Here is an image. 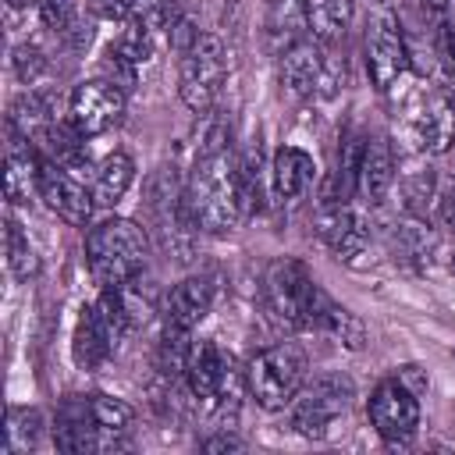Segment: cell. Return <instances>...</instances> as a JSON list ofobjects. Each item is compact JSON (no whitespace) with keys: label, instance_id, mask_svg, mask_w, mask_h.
<instances>
[{"label":"cell","instance_id":"obj_10","mask_svg":"<svg viewBox=\"0 0 455 455\" xmlns=\"http://www.w3.org/2000/svg\"><path fill=\"white\" fill-rule=\"evenodd\" d=\"M124 117V89L114 85L110 78H92L71 89L68 96V121L85 135H103L117 128Z\"/></svg>","mask_w":455,"mask_h":455},{"label":"cell","instance_id":"obj_24","mask_svg":"<svg viewBox=\"0 0 455 455\" xmlns=\"http://www.w3.org/2000/svg\"><path fill=\"white\" fill-rule=\"evenodd\" d=\"M43 437V412L28 405H11L7 409V427H4V455H28Z\"/></svg>","mask_w":455,"mask_h":455},{"label":"cell","instance_id":"obj_31","mask_svg":"<svg viewBox=\"0 0 455 455\" xmlns=\"http://www.w3.org/2000/svg\"><path fill=\"white\" fill-rule=\"evenodd\" d=\"M242 448H245V441L235 434H217V437L203 441V451H242Z\"/></svg>","mask_w":455,"mask_h":455},{"label":"cell","instance_id":"obj_23","mask_svg":"<svg viewBox=\"0 0 455 455\" xmlns=\"http://www.w3.org/2000/svg\"><path fill=\"white\" fill-rule=\"evenodd\" d=\"M355 4L352 0H313L309 4V32L316 43L334 46L345 39L348 25H352Z\"/></svg>","mask_w":455,"mask_h":455},{"label":"cell","instance_id":"obj_25","mask_svg":"<svg viewBox=\"0 0 455 455\" xmlns=\"http://www.w3.org/2000/svg\"><path fill=\"white\" fill-rule=\"evenodd\" d=\"M4 249H7V267L18 281H32L39 274V256H36L28 235L21 231V224L14 217L4 220Z\"/></svg>","mask_w":455,"mask_h":455},{"label":"cell","instance_id":"obj_20","mask_svg":"<svg viewBox=\"0 0 455 455\" xmlns=\"http://www.w3.org/2000/svg\"><path fill=\"white\" fill-rule=\"evenodd\" d=\"M309 331H323V334H331L334 341H341V345L352 348V352H359V348L366 345V327H363V320H359L355 313H348L345 306H338L323 288H320V295H316V309H313Z\"/></svg>","mask_w":455,"mask_h":455},{"label":"cell","instance_id":"obj_18","mask_svg":"<svg viewBox=\"0 0 455 455\" xmlns=\"http://www.w3.org/2000/svg\"><path fill=\"white\" fill-rule=\"evenodd\" d=\"M313 178H316V164H313V156H309L306 149H299V146H281V149L274 153V160H270V185H274L277 199L295 203L299 196L309 192Z\"/></svg>","mask_w":455,"mask_h":455},{"label":"cell","instance_id":"obj_14","mask_svg":"<svg viewBox=\"0 0 455 455\" xmlns=\"http://www.w3.org/2000/svg\"><path fill=\"white\" fill-rule=\"evenodd\" d=\"M213 299H217V281L210 274H188L171 288L164 302V323L178 331H192L196 323L206 320Z\"/></svg>","mask_w":455,"mask_h":455},{"label":"cell","instance_id":"obj_11","mask_svg":"<svg viewBox=\"0 0 455 455\" xmlns=\"http://www.w3.org/2000/svg\"><path fill=\"white\" fill-rule=\"evenodd\" d=\"M409 139L416 142L419 153L441 156L455 142V100L448 92H423L405 114Z\"/></svg>","mask_w":455,"mask_h":455},{"label":"cell","instance_id":"obj_6","mask_svg":"<svg viewBox=\"0 0 455 455\" xmlns=\"http://www.w3.org/2000/svg\"><path fill=\"white\" fill-rule=\"evenodd\" d=\"M352 398H355V387H352L348 377H341V373L313 377V380H306V384L299 387V395L291 398V405H288V423H291L295 434L320 441V437H327L331 427L348 412Z\"/></svg>","mask_w":455,"mask_h":455},{"label":"cell","instance_id":"obj_9","mask_svg":"<svg viewBox=\"0 0 455 455\" xmlns=\"http://www.w3.org/2000/svg\"><path fill=\"white\" fill-rule=\"evenodd\" d=\"M405 68H409V43H405L402 21L398 14L380 11L366 32V75L373 89L387 92L405 75Z\"/></svg>","mask_w":455,"mask_h":455},{"label":"cell","instance_id":"obj_4","mask_svg":"<svg viewBox=\"0 0 455 455\" xmlns=\"http://www.w3.org/2000/svg\"><path fill=\"white\" fill-rule=\"evenodd\" d=\"M306 370H309L306 352L295 341H277L252 355V363L245 370V384L259 409L281 412L291 405V398L306 384Z\"/></svg>","mask_w":455,"mask_h":455},{"label":"cell","instance_id":"obj_3","mask_svg":"<svg viewBox=\"0 0 455 455\" xmlns=\"http://www.w3.org/2000/svg\"><path fill=\"white\" fill-rule=\"evenodd\" d=\"M320 284L295 256H277L263 270V306L274 316V323L288 331H309L313 309H316Z\"/></svg>","mask_w":455,"mask_h":455},{"label":"cell","instance_id":"obj_16","mask_svg":"<svg viewBox=\"0 0 455 455\" xmlns=\"http://www.w3.org/2000/svg\"><path fill=\"white\" fill-rule=\"evenodd\" d=\"M316 231H320L323 245H327L338 259H345V263H352V259L366 249V242H370L366 220H363L348 203L323 206V210H320V220H316Z\"/></svg>","mask_w":455,"mask_h":455},{"label":"cell","instance_id":"obj_7","mask_svg":"<svg viewBox=\"0 0 455 455\" xmlns=\"http://www.w3.org/2000/svg\"><path fill=\"white\" fill-rule=\"evenodd\" d=\"M366 412L387 444H409L419 430V391H412L402 377H387L373 387Z\"/></svg>","mask_w":455,"mask_h":455},{"label":"cell","instance_id":"obj_30","mask_svg":"<svg viewBox=\"0 0 455 455\" xmlns=\"http://www.w3.org/2000/svg\"><path fill=\"white\" fill-rule=\"evenodd\" d=\"M92 4H96V11L103 18H128L139 0H92Z\"/></svg>","mask_w":455,"mask_h":455},{"label":"cell","instance_id":"obj_28","mask_svg":"<svg viewBox=\"0 0 455 455\" xmlns=\"http://www.w3.org/2000/svg\"><path fill=\"white\" fill-rule=\"evenodd\" d=\"M11 64H14V75H18L25 85L39 82V75L46 71V57L39 53V46H36V43H21V46H14Z\"/></svg>","mask_w":455,"mask_h":455},{"label":"cell","instance_id":"obj_29","mask_svg":"<svg viewBox=\"0 0 455 455\" xmlns=\"http://www.w3.org/2000/svg\"><path fill=\"white\" fill-rule=\"evenodd\" d=\"M437 224L444 228L448 238H455V181H448L444 192L437 196Z\"/></svg>","mask_w":455,"mask_h":455},{"label":"cell","instance_id":"obj_26","mask_svg":"<svg viewBox=\"0 0 455 455\" xmlns=\"http://www.w3.org/2000/svg\"><path fill=\"white\" fill-rule=\"evenodd\" d=\"M39 18L57 36H75L78 28V0H36Z\"/></svg>","mask_w":455,"mask_h":455},{"label":"cell","instance_id":"obj_32","mask_svg":"<svg viewBox=\"0 0 455 455\" xmlns=\"http://www.w3.org/2000/svg\"><path fill=\"white\" fill-rule=\"evenodd\" d=\"M444 64H448V75L455 82V25L444 28Z\"/></svg>","mask_w":455,"mask_h":455},{"label":"cell","instance_id":"obj_12","mask_svg":"<svg viewBox=\"0 0 455 455\" xmlns=\"http://www.w3.org/2000/svg\"><path fill=\"white\" fill-rule=\"evenodd\" d=\"M39 196H43L46 206H50L60 220H68L71 228H85L89 217H92V206H96L92 188H85L64 164L50 160V156H43V153H39Z\"/></svg>","mask_w":455,"mask_h":455},{"label":"cell","instance_id":"obj_19","mask_svg":"<svg viewBox=\"0 0 455 455\" xmlns=\"http://www.w3.org/2000/svg\"><path fill=\"white\" fill-rule=\"evenodd\" d=\"M4 167H7L4 171L7 203H28V196L39 192V149L14 132V142L7 146V164Z\"/></svg>","mask_w":455,"mask_h":455},{"label":"cell","instance_id":"obj_13","mask_svg":"<svg viewBox=\"0 0 455 455\" xmlns=\"http://www.w3.org/2000/svg\"><path fill=\"white\" fill-rule=\"evenodd\" d=\"M181 377L199 402H220L231 384V355L217 341H199L192 345Z\"/></svg>","mask_w":455,"mask_h":455},{"label":"cell","instance_id":"obj_5","mask_svg":"<svg viewBox=\"0 0 455 455\" xmlns=\"http://www.w3.org/2000/svg\"><path fill=\"white\" fill-rule=\"evenodd\" d=\"M228 82L224 43L213 32H199L178 60V96L192 114H210Z\"/></svg>","mask_w":455,"mask_h":455},{"label":"cell","instance_id":"obj_21","mask_svg":"<svg viewBox=\"0 0 455 455\" xmlns=\"http://www.w3.org/2000/svg\"><path fill=\"white\" fill-rule=\"evenodd\" d=\"M135 181V160L121 149L107 153L100 164H96V174H92V199L96 206H114L121 203V196L132 188Z\"/></svg>","mask_w":455,"mask_h":455},{"label":"cell","instance_id":"obj_17","mask_svg":"<svg viewBox=\"0 0 455 455\" xmlns=\"http://www.w3.org/2000/svg\"><path fill=\"white\" fill-rule=\"evenodd\" d=\"M395 185V149L384 135L366 139L363 156H359V181L355 192L363 196V203H380L387 196V188Z\"/></svg>","mask_w":455,"mask_h":455},{"label":"cell","instance_id":"obj_15","mask_svg":"<svg viewBox=\"0 0 455 455\" xmlns=\"http://www.w3.org/2000/svg\"><path fill=\"white\" fill-rule=\"evenodd\" d=\"M117 345V331L110 327V320L103 316L100 302L85 306L75 320V334H71V359L78 370H100L110 352Z\"/></svg>","mask_w":455,"mask_h":455},{"label":"cell","instance_id":"obj_1","mask_svg":"<svg viewBox=\"0 0 455 455\" xmlns=\"http://www.w3.org/2000/svg\"><path fill=\"white\" fill-rule=\"evenodd\" d=\"M228 142H231V128L213 124L199 142L192 174L185 181V203L196 231L203 235H231L245 217L238 156L231 153Z\"/></svg>","mask_w":455,"mask_h":455},{"label":"cell","instance_id":"obj_2","mask_svg":"<svg viewBox=\"0 0 455 455\" xmlns=\"http://www.w3.org/2000/svg\"><path fill=\"white\" fill-rule=\"evenodd\" d=\"M149 256V235L128 217H107L85 235V263L100 288L135 281Z\"/></svg>","mask_w":455,"mask_h":455},{"label":"cell","instance_id":"obj_33","mask_svg":"<svg viewBox=\"0 0 455 455\" xmlns=\"http://www.w3.org/2000/svg\"><path fill=\"white\" fill-rule=\"evenodd\" d=\"M423 4H427V7H434V11H444L451 0H423Z\"/></svg>","mask_w":455,"mask_h":455},{"label":"cell","instance_id":"obj_8","mask_svg":"<svg viewBox=\"0 0 455 455\" xmlns=\"http://www.w3.org/2000/svg\"><path fill=\"white\" fill-rule=\"evenodd\" d=\"M327 50L331 46L316 43L313 36L281 50V64H277L281 85L295 96H331L338 89V71H334Z\"/></svg>","mask_w":455,"mask_h":455},{"label":"cell","instance_id":"obj_22","mask_svg":"<svg viewBox=\"0 0 455 455\" xmlns=\"http://www.w3.org/2000/svg\"><path fill=\"white\" fill-rule=\"evenodd\" d=\"M309 4L313 0H270V14H267V32L274 50H288L291 43L306 39L309 32Z\"/></svg>","mask_w":455,"mask_h":455},{"label":"cell","instance_id":"obj_27","mask_svg":"<svg viewBox=\"0 0 455 455\" xmlns=\"http://www.w3.org/2000/svg\"><path fill=\"white\" fill-rule=\"evenodd\" d=\"M402 196H405V210L419 217L427 210V203L434 199V174L430 171H412L402 181Z\"/></svg>","mask_w":455,"mask_h":455}]
</instances>
